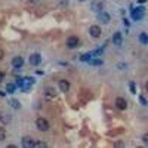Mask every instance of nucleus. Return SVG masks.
I'll use <instances>...</instances> for the list:
<instances>
[{
  "label": "nucleus",
  "instance_id": "nucleus-1",
  "mask_svg": "<svg viewBox=\"0 0 148 148\" xmlns=\"http://www.w3.org/2000/svg\"><path fill=\"white\" fill-rule=\"evenodd\" d=\"M80 46V39L77 36H70L67 39V47L68 49H76Z\"/></svg>",
  "mask_w": 148,
  "mask_h": 148
},
{
  "label": "nucleus",
  "instance_id": "nucleus-2",
  "mask_svg": "<svg viewBox=\"0 0 148 148\" xmlns=\"http://www.w3.org/2000/svg\"><path fill=\"white\" fill-rule=\"evenodd\" d=\"M36 126H37V129L42 130V132L49 130V123H47V120H46V119H42V117H39V119L36 120Z\"/></svg>",
  "mask_w": 148,
  "mask_h": 148
},
{
  "label": "nucleus",
  "instance_id": "nucleus-3",
  "mask_svg": "<svg viewBox=\"0 0 148 148\" xmlns=\"http://www.w3.org/2000/svg\"><path fill=\"white\" fill-rule=\"evenodd\" d=\"M144 18V8H136L132 10V19L133 21H141Z\"/></svg>",
  "mask_w": 148,
  "mask_h": 148
},
{
  "label": "nucleus",
  "instance_id": "nucleus-4",
  "mask_svg": "<svg viewBox=\"0 0 148 148\" xmlns=\"http://www.w3.org/2000/svg\"><path fill=\"white\" fill-rule=\"evenodd\" d=\"M89 34L93 37V39H98V37H101V34H102L101 27H99V25H90V27H89Z\"/></svg>",
  "mask_w": 148,
  "mask_h": 148
},
{
  "label": "nucleus",
  "instance_id": "nucleus-5",
  "mask_svg": "<svg viewBox=\"0 0 148 148\" xmlns=\"http://www.w3.org/2000/svg\"><path fill=\"white\" fill-rule=\"evenodd\" d=\"M42 62V55L40 53H33L30 55V64L31 65H39Z\"/></svg>",
  "mask_w": 148,
  "mask_h": 148
},
{
  "label": "nucleus",
  "instance_id": "nucleus-6",
  "mask_svg": "<svg viewBox=\"0 0 148 148\" xmlns=\"http://www.w3.org/2000/svg\"><path fill=\"white\" fill-rule=\"evenodd\" d=\"M116 107L119 110H126L127 108V101L125 98H116Z\"/></svg>",
  "mask_w": 148,
  "mask_h": 148
},
{
  "label": "nucleus",
  "instance_id": "nucleus-7",
  "mask_svg": "<svg viewBox=\"0 0 148 148\" xmlns=\"http://www.w3.org/2000/svg\"><path fill=\"white\" fill-rule=\"evenodd\" d=\"M113 45H116V46H121L123 45V36H121L120 31L114 33V36H113Z\"/></svg>",
  "mask_w": 148,
  "mask_h": 148
},
{
  "label": "nucleus",
  "instance_id": "nucleus-8",
  "mask_svg": "<svg viewBox=\"0 0 148 148\" xmlns=\"http://www.w3.org/2000/svg\"><path fill=\"white\" fill-rule=\"evenodd\" d=\"M34 83V79L33 77H24V86H22V92H27L30 89V86Z\"/></svg>",
  "mask_w": 148,
  "mask_h": 148
},
{
  "label": "nucleus",
  "instance_id": "nucleus-9",
  "mask_svg": "<svg viewBox=\"0 0 148 148\" xmlns=\"http://www.w3.org/2000/svg\"><path fill=\"white\" fill-rule=\"evenodd\" d=\"M34 139L31 138V136H24L22 138V147H25V148H31V147H34Z\"/></svg>",
  "mask_w": 148,
  "mask_h": 148
},
{
  "label": "nucleus",
  "instance_id": "nucleus-10",
  "mask_svg": "<svg viewBox=\"0 0 148 148\" xmlns=\"http://www.w3.org/2000/svg\"><path fill=\"white\" fill-rule=\"evenodd\" d=\"M98 19H99L101 22H104V24H108L111 18H110V15L107 14V12L101 10V12H98Z\"/></svg>",
  "mask_w": 148,
  "mask_h": 148
},
{
  "label": "nucleus",
  "instance_id": "nucleus-11",
  "mask_svg": "<svg viewBox=\"0 0 148 148\" xmlns=\"http://www.w3.org/2000/svg\"><path fill=\"white\" fill-rule=\"evenodd\" d=\"M22 64H24L22 56H15L14 59H12V67H14V68H21Z\"/></svg>",
  "mask_w": 148,
  "mask_h": 148
},
{
  "label": "nucleus",
  "instance_id": "nucleus-12",
  "mask_svg": "<svg viewBox=\"0 0 148 148\" xmlns=\"http://www.w3.org/2000/svg\"><path fill=\"white\" fill-rule=\"evenodd\" d=\"M10 120H12L10 114H8V113H0V123H2V125H8V123H10Z\"/></svg>",
  "mask_w": 148,
  "mask_h": 148
},
{
  "label": "nucleus",
  "instance_id": "nucleus-13",
  "mask_svg": "<svg viewBox=\"0 0 148 148\" xmlns=\"http://www.w3.org/2000/svg\"><path fill=\"white\" fill-rule=\"evenodd\" d=\"M90 9H92L93 12H101V10L104 9V3H102V2H93V3L90 5Z\"/></svg>",
  "mask_w": 148,
  "mask_h": 148
},
{
  "label": "nucleus",
  "instance_id": "nucleus-14",
  "mask_svg": "<svg viewBox=\"0 0 148 148\" xmlns=\"http://www.w3.org/2000/svg\"><path fill=\"white\" fill-rule=\"evenodd\" d=\"M59 89L62 92H68L70 90V83L67 80H59Z\"/></svg>",
  "mask_w": 148,
  "mask_h": 148
},
{
  "label": "nucleus",
  "instance_id": "nucleus-15",
  "mask_svg": "<svg viewBox=\"0 0 148 148\" xmlns=\"http://www.w3.org/2000/svg\"><path fill=\"white\" fill-rule=\"evenodd\" d=\"M93 58V52H89V53H84L80 56V61H83V62H89V61Z\"/></svg>",
  "mask_w": 148,
  "mask_h": 148
},
{
  "label": "nucleus",
  "instance_id": "nucleus-16",
  "mask_svg": "<svg viewBox=\"0 0 148 148\" xmlns=\"http://www.w3.org/2000/svg\"><path fill=\"white\" fill-rule=\"evenodd\" d=\"M138 39H139V42H141L142 45H148V34H147V33H141Z\"/></svg>",
  "mask_w": 148,
  "mask_h": 148
},
{
  "label": "nucleus",
  "instance_id": "nucleus-17",
  "mask_svg": "<svg viewBox=\"0 0 148 148\" xmlns=\"http://www.w3.org/2000/svg\"><path fill=\"white\" fill-rule=\"evenodd\" d=\"M15 89H16V84H15V83H8V84H6V90H8V93H14Z\"/></svg>",
  "mask_w": 148,
  "mask_h": 148
},
{
  "label": "nucleus",
  "instance_id": "nucleus-18",
  "mask_svg": "<svg viewBox=\"0 0 148 148\" xmlns=\"http://www.w3.org/2000/svg\"><path fill=\"white\" fill-rule=\"evenodd\" d=\"M55 95H56V93H55V89H53V88H47V89H46V96H47V98H55Z\"/></svg>",
  "mask_w": 148,
  "mask_h": 148
},
{
  "label": "nucleus",
  "instance_id": "nucleus-19",
  "mask_svg": "<svg viewBox=\"0 0 148 148\" xmlns=\"http://www.w3.org/2000/svg\"><path fill=\"white\" fill-rule=\"evenodd\" d=\"M89 64H90V65H102L104 62H102V59H93V58H92V59L89 61Z\"/></svg>",
  "mask_w": 148,
  "mask_h": 148
},
{
  "label": "nucleus",
  "instance_id": "nucleus-20",
  "mask_svg": "<svg viewBox=\"0 0 148 148\" xmlns=\"http://www.w3.org/2000/svg\"><path fill=\"white\" fill-rule=\"evenodd\" d=\"M6 139V130L3 127H0V142Z\"/></svg>",
  "mask_w": 148,
  "mask_h": 148
},
{
  "label": "nucleus",
  "instance_id": "nucleus-21",
  "mask_svg": "<svg viewBox=\"0 0 148 148\" xmlns=\"http://www.w3.org/2000/svg\"><path fill=\"white\" fill-rule=\"evenodd\" d=\"M34 147H37V148H46V147H47V144H46V142L39 141V142H34Z\"/></svg>",
  "mask_w": 148,
  "mask_h": 148
},
{
  "label": "nucleus",
  "instance_id": "nucleus-22",
  "mask_svg": "<svg viewBox=\"0 0 148 148\" xmlns=\"http://www.w3.org/2000/svg\"><path fill=\"white\" fill-rule=\"evenodd\" d=\"M15 84L18 86V88H22V86H24V77H18L16 82H15Z\"/></svg>",
  "mask_w": 148,
  "mask_h": 148
},
{
  "label": "nucleus",
  "instance_id": "nucleus-23",
  "mask_svg": "<svg viewBox=\"0 0 148 148\" xmlns=\"http://www.w3.org/2000/svg\"><path fill=\"white\" fill-rule=\"evenodd\" d=\"M10 105L14 107V108H19V107H21L19 101H16V99H10Z\"/></svg>",
  "mask_w": 148,
  "mask_h": 148
},
{
  "label": "nucleus",
  "instance_id": "nucleus-24",
  "mask_svg": "<svg viewBox=\"0 0 148 148\" xmlns=\"http://www.w3.org/2000/svg\"><path fill=\"white\" fill-rule=\"evenodd\" d=\"M129 88H130V92H132V93H136V84H135L133 82L129 84Z\"/></svg>",
  "mask_w": 148,
  "mask_h": 148
},
{
  "label": "nucleus",
  "instance_id": "nucleus-25",
  "mask_svg": "<svg viewBox=\"0 0 148 148\" xmlns=\"http://www.w3.org/2000/svg\"><path fill=\"white\" fill-rule=\"evenodd\" d=\"M142 142H144L145 145H148V133H144V135H142Z\"/></svg>",
  "mask_w": 148,
  "mask_h": 148
},
{
  "label": "nucleus",
  "instance_id": "nucleus-26",
  "mask_svg": "<svg viewBox=\"0 0 148 148\" xmlns=\"http://www.w3.org/2000/svg\"><path fill=\"white\" fill-rule=\"evenodd\" d=\"M126 67H127V65L123 64V62H119V64H117V68H119V70H126Z\"/></svg>",
  "mask_w": 148,
  "mask_h": 148
},
{
  "label": "nucleus",
  "instance_id": "nucleus-27",
  "mask_svg": "<svg viewBox=\"0 0 148 148\" xmlns=\"http://www.w3.org/2000/svg\"><path fill=\"white\" fill-rule=\"evenodd\" d=\"M139 101L142 102V105H147V101H145V98H144V96H139Z\"/></svg>",
  "mask_w": 148,
  "mask_h": 148
},
{
  "label": "nucleus",
  "instance_id": "nucleus-28",
  "mask_svg": "<svg viewBox=\"0 0 148 148\" xmlns=\"http://www.w3.org/2000/svg\"><path fill=\"white\" fill-rule=\"evenodd\" d=\"M3 79H5V74L0 73V82H3Z\"/></svg>",
  "mask_w": 148,
  "mask_h": 148
},
{
  "label": "nucleus",
  "instance_id": "nucleus-29",
  "mask_svg": "<svg viewBox=\"0 0 148 148\" xmlns=\"http://www.w3.org/2000/svg\"><path fill=\"white\" fill-rule=\"evenodd\" d=\"M2 58H3V52H2V51H0V59H2Z\"/></svg>",
  "mask_w": 148,
  "mask_h": 148
},
{
  "label": "nucleus",
  "instance_id": "nucleus-30",
  "mask_svg": "<svg viewBox=\"0 0 148 148\" xmlns=\"http://www.w3.org/2000/svg\"><path fill=\"white\" fill-rule=\"evenodd\" d=\"M145 89H147V92H148V82H147V84H145Z\"/></svg>",
  "mask_w": 148,
  "mask_h": 148
},
{
  "label": "nucleus",
  "instance_id": "nucleus-31",
  "mask_svg": "<svg viewBox=\"0 0 148 148\" xmlns=\"http://www.w3.org/2000/svg\"><path fill=\"white\" fill-rule=\"evenodd\" d=\"M79 2H86V0H79Z\"/></svg>",
  "mask_w": 148,
  "mask_h": 148
},
{
  "label": "nucleus",
  "instance_id": "nucleus-32",
  "mask_svg": "<svg viewBox=\"0 0 148 148\" xmlns=\"http://www.w3.org/2000/svg\"><path fill=\"white\" fill-rule=\"evenodd\" d=\"M31 2H36V0H31Z\"/></svg>",
  "mask_w": 148,
  "mask_h": 148
}]
</instances>
